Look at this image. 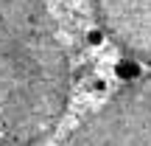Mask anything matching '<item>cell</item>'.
Returning a JSON list of instances; mask_svg holds the SVG:
<instances>
[{
	"label": "cell",
	"mask_w": 151,
	"mask_h": 146,
	"mask_svg": "<svg viewBox=\"0 0 151 146\" xmlns=\"http://www.w3.org/2000/svg\"><path fill=\"white\" fill-rule=\"evenodd\" d=\"M90 90H92V96L106 98V96H109V81L104 79V76H95V79L90 81Z\"/></svg>",
	"instance_id": "6"
},
{
	"label": "cell",
	"mask_w": 151,
	"mask_h": 146,
	"mask_svg": "<svg viewBox=\"0 0 151 146\" xmlns=\"http://www.w3.org/2000/svg\"><path fill=\"white\" fill-rule=\"evenodd\" d=\"M56 146H151V73L109 93Z\"/></svg>",
	"instance_id": "2"
},
{
	"label": "cell",
	"mask_w": 151,
	"mask_h": 146,
	"mask_svg": "<svg viewBox=\"0 0 151 146\" xmlns=\"http://www.w3.org/2000/svg\"><path fill=\"white\" fill-rule=\"evenodd\" d=\"M70 84L48 0H0V146H45L67 113Z\"/></svg>",
	"instance_id": "1"
},
{
	"label": "cell",
	"mask_w": 151,
	"mask_h": 146,
	"mask_svg": "<svg viewBox=\"0 0 151 146\" xmlns=\"http://www.w3.org/2000/svg\"><path fill=\"white\" fill-rule=\"evenodd\" d=\"M104 42H106V34H104L98 25L87 28V45H90V48H101Z\"/></svg>",
	"instance_id": "5"
},
{
	"label": "cell",
	"mask_w": 151,
	"mask_h": 146,
	"mask_svg": "<svg viewBox=\"0 0 151 146\" xmlns=\"http://www.w3.org/2000/svg\"><path fill=\"white\" fill-rule=\"evenodd\" d=\"M98 28L143 65H151V0H92Z\"/></svg>",
	"instance_id": "3"
},
{
	"label": "cell",
	"mask_w": 151,
	"mask_h": 146,
	"mask_svg": "<svg viewBox=\"0 0 151 146\" xmlns=\"http://www.w3.org/2000/svg\"><path fill=\"white\" fill-rule=\"evenodd\" d=\"M112 73H115V79H118L120 84H126V81L140 79V76L146 73V65H143L140 59H134V56H123V59H118V62H115Z\"/></svg>",
	"instance_id": "4"
}]
</instances>
